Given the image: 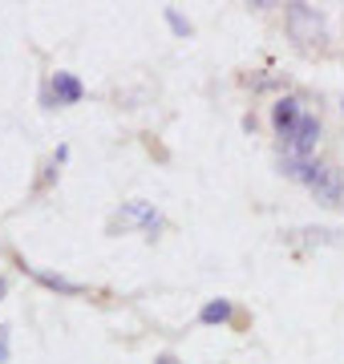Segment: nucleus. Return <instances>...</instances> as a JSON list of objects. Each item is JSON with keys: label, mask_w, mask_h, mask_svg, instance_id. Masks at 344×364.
Listing matches in <instances>:
<instances>
[{"label": "nucleus", "mask_w": 344, "mask_h": 364, "mask_svg": "<svg viewBox=\"0 0 344 364\" xmlns=\"http://www.w3.org/2000/svg\"><path fill=\"white\" fill-rule=\"evenodd\" d=\"M288 33L304 53H324V16L312 4H288Z\"/></svg>", "instance_id": "obj_1"}, {"label": "nucleus", "mask_w": 344, "mask_h": 364, "mask_svg": "<svg viewBox=\"0 0 344 364\" xmlns=\"http://www.w3.org/2000/svg\"><path fill=\"white\" fill-rule=\"evenodd\" d=\"M316 138H320V122L312 114H304L300 122H296V130L288 134V146L296 158H308L312 150H316Z\"/></svg>", "instance_id": "obj_2"}, {"label": "nucleus", "mask_w": 344, "mask_h": 364, "mask_svg": "<svg viewBox=\"0 0 344 364\" xmlns=\"http://www.w3.org/2000/svg\"><path fill=\"white\" fill-rule=\"evenodd\" d=\"M312 191H316L320 203H340L344 198V182H340V170H332V166H320L316 170V178H312Z\"/></svg>", "instance_id": "obj_3"}, {"label": "nucleus", "mask_w": 344, "mask_h": 364, "mask_svg": "<svg viewBox=\"0 0 344 364\" xmlns=\"http://www.w3.org/2000/svg\"><path fill=\"white\" fill-rule=\"evenodd\" d=\"M300 102H296V97H279L276 102V109H272V122H276V130L284 134V138H288L291 130H296V122H300Z\"/></svg>", "instance_id": "obj_4"}, {"label": "nucleus", "mask_w": 344, "mask_h": 364, "mask_svg": "<svg viewBox=\"0 0 344 364\" xmlns=\"http://www.w3.org/2000/svg\"><path fill=\"white\" fill-rule=\"evenodd\" d=\"M118 223H122V227H134V223H146V227L154 231V227H158L162 219H158V215H154L150 207H146V203H130V207H126V210L118 215Z\"/></svg>", "instance_id": "obj_5"}, {"label": "nucleus", "mask_w": 344, "mask_h": 364, "mask_svg": "<svg viewBox=\"0 0 344 364\" xmlns=\"http://www.w3.org/2000/svg\"><path fill=\"white\" fill-rule=\"evenodd\" d=\"M53 93H57V102H65V105H73V102H81V81L73 77V73H57L53 77Z\"/></svg>", "instance_id": "obj_6"}, {"label": "nucleus", "mask_w": 344, "mask_h": 364, "mask_svg": "<svg viewBox=\"0 0 344 364\" xmlns=\"http://www.w3.org/2000/svg\"><path fill=\"white\" fill-rule=\"evenodd\" d=\"M199 320L203 324H223V320H231V304H227V299H211V304L203 308Z\"/></svg>", "instance_id": "obj_7"}, {"label": "nucleus", "mask_w": 344, "mask_h": 364, "mask_svg": "<svg viewBox=\"0 0 344 364\" xmlns=\"http://www.w3.org/2000/svg\"><path fill=\"white\" fill-rule=\"evenodd\" d=\"M33 275H37V279H41L45 287H57V291H65V296H81V291H85L81 284H69V279H57V275H49V272H37V267H33Z\"/></svg>", "instance_id": "obj_8"}, {"label": "nucleus", "mask_w": 344, "mask_h": 364, "mask_svg": "<svg viewBox=\"0 0 344 364\" xmlns=\"http://www.w3.org/2000/svg\"><path fill=\"white\" fill-rule=\"evenodd\" d=\"M166 21H171V25H174V33H178V37H186V33H190V25H186L183 16L174 13V9H166Z\"/></svg>", "instance_id": "obj_9"}, {"label": "nucleus", "mask_w": 344, "mask_h": 364, "mask_svg": "<svg viewBox=\"0 0 344 364\" xmlns=\"http://www.w3.org/2000/svg\"><path fill=\"white\" fill-rule=\"evenodd\" d=\"M9 360V328H0V364Z\"/></svg>", "instance_id": "obj_10"}, {"label": "nucleus", "mask_w": 344, "mask_h": 364, "mask_svg": "<svg viewBox=\"0 0 344 364\" xmlns=\"http://www.w3.org/2000/svg\"><path fill=\"white\" fill-rule=\"evenodd\" d=\"M154 364H178V360H174V356H158Z\"/></svg>", "instance_id": "obj_11"}]
</instances>
